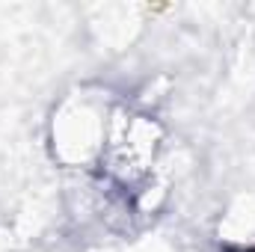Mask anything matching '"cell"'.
I'll return each instance as SVG.
<instances>
[{
  "label": "cell",
  "mask_w": 255,
  "mask_h": 252,
  "mask_svg": "<svg viewBox=\"0 0 255 252\" xmlns=\"http://www.w3.org/2000/svg\"><path fill=\"white\" fill-rule=\"evenodd\" d=\"M116 110L119 107L107 92L77 89L65 95L51 119V145L57 160L77 169L98 166Z\"/></svg>",
  "instance_id": "6da1fadb"
},
{
  "label": "cell",
  "mask_w": 255,
  "mask_h": 252,
  "mask_svg": "<svg viewBox=\"0 0 255 252\" xmlns=\"http://www.w3.org/2000/svg\"><path fill=\"white\" fill-rule=\"evenodd\" d=\"M160 145H163V133L151 116L119 107L98 166L125 190H136L142 181L151 178Z\"/></svg>",
  "instance_id": "7a4b0ae2"
},
{
  "label": "cell",
  "mask_w": 255,
  "mask_h": 252,
  "mask_svg": "<svg viewBox=\"0 0 255 252\" xmlns=\"http://www.w3.org/2000/svg\"><path fill=\"white\" fill-rule=\"evenodd\" d=\"M229 252H255V238L253 241H241L238 247H229Z\"/></svg>",
  "instance_id": "3957f363"
}]
</instances>
